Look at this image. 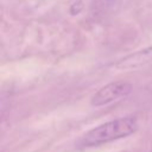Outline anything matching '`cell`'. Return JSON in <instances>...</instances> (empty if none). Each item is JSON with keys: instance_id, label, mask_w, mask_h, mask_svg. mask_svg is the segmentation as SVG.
Returning <instances> with one entry per match:
<instances>
[{"instance_id": "cell-1", "label": "cell", "mask_w": 152, "mask_h": 152, "mask_svg": "<svg viewBox=\"0 0 152 152\" xmlns=\"http://www.w3.org/2000/svg\"><path fill=\"white\" fill-rule=\"evenodd\" d=\"M139 128L137 116L127 115L118 118L107 122H103L88 132H86L80 139V145L83 147H93L119 139L127 138L134 134Z\"/></svg>"}, {"instance_id": "cell-2", "label": "cell", "mask_w": 152, "mask_h": 152, "mask_svg": "<svg viewBox=\"0 0 152 152\" xmlns=\"http://www.w3.org/2000/svg\"><path fill=\"white\" fill-rule=\"evenodd\" d=\"M133 89L132 83L127 81H114L109 82L102 88H100L90 99V104L93 107H102L109 103L116 102L131 94Z\"/></svg>"}, {"instance_id": "cell-3", "label": "cell", "mask_w": 152, "mask_h": 152, "mask_svg": "<svg viewBox=\"0 0 152 152\" xmlns=\"http://www.w3.org/2000/svg\"><path fill=\"white\" fill-rule=\"evenodd\" d=\"M150 63H152V45L119 59L114 65L116 69L126 70V69L139 68V66H142Z\"/></svg>"}]
</instances>
